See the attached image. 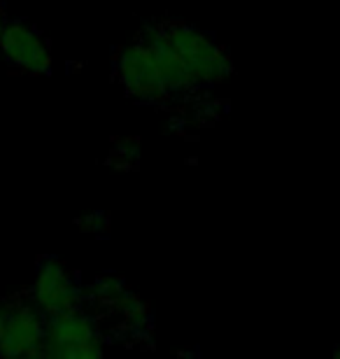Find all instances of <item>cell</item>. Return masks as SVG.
Wrapping results in <instances>:
<instances>
[{
	"label": "cell",
	"mask_w": 340,
	"mask_h": 359,
	"mask_svg": "<svg viewBox=\"0 0 340 359\" xmlns=\"http://www.w3.org/2000/svg\"><path fill=\"white\" fill-rule=\"evenodd\" d=\"M163 28L182 56L193 89L217 87L233 75V59L212 35L186 21H163Z\"/></svg>",
	"instance_id": "6da1fadb"
},
{
	"label": "cell",
	"mask_w": 340,
	"mask_h": 359,
	"mask_svg": "<svg viewBox=\"0 0 340 359\" xmlns=\"http://www.w3.org/2000/svg\"><path fill=\"white\" fill-rule=\"evenodd\" d=\"M105 355V339L98 318L77 311L49 315L42 357L47 359H98Z\"/></svg>",
	"instance_id": "7a4b0ae2"
},
{
	"label": "cell",
	"mask_w": 340,
	"mask_h": 359,
	"mask_svg": "<svg viewBox=\"0 0 340 359\" xmlns=\"http://www.w3.org/2000/svg\"><path fill=\"white\" fill-rule=\"evenodd\" d=\"M31 301L45 318L77 311L84 308L86 287L79 283L77 273L70 271L59 257H42L35 269Z\"/></svg>",
	"instance_id": "3957f363"
},
{
	"label": "cell",
	"mask_w": 340,
	"mask_h": 359,
	"mask_svg": "<svg viewBox=\"0 0 340 359\" xmlns=\"http://www.w3.org/2000/svg\"><path fill=\"white\" fill-rule=\"evenodd\" d=\"M114 75L128 96L140 103H163L170 98L161 70H158L151 49L137 38L121 47L114 59Z\"/></svg>",
	"instance_id": "277c9868"
},
{
	"label": "cell",
	"mask_w": 340,
	"mask_h": 359,
	"mask_svg": "<svg viewBox=\"0 0 340 359\" xmlns=\"http://www.w3.org/2000/svg\"><path fill=\"white\" fill-rule=\"evenodd\" d=\"M3 332L0 357H42L47 334V318L38 311L31 297L3 304Z\"/></svg>",
	"instance_id": "5b68a950"
},
{
	"label": "cell",
	"mask_w": 340,
	"mask_h": 359,
	"mask_svg": "<svg viewBox=\"0 0 340 359\" xmlns=\"http://www.w3.org/2000/svg\"><path fill=\"white\" fill-rule=\"evenodd\" d=\"M0 54L12 68L26 75H49L54 68L52 47L47 38L24 19L7 21L0 38Z\"/></svg>",
	"instance_id": "8992f818"
},
{
	"label": "cell",
	"mask_w": 340,
	"mask_h": 359,
	"mask_svg": "<svg viewBox=\"0 0 340 359\" xmlns=\"http://www.w3.org/2000/svg\"><path fill=\"white\" fill-rule=\"evenodd\" d=\"M137 38L151 49V56H154L156 66H158V70H161V77H163L165 87H168V91H170V96L172 93L193 91V84L189 80V73H186L182 56H179L175 45L170 42L168 33H165V28H163V21L144 24Z\"/></svg>",
	"instance_id": "52a82bcc"
},
{
	"label": "cell",
	"mask_w": 340,
	"mask_h": 359,
	"mask_svg": "<svg viewBox=\"0 0 340 359\" xmlns=\"http://www.w3.org/2000/svg\"><path fill=\"white\" fill-rule=\"evenodd\" d=\"M107 313L112 315H119L124 320V325L131 329V332L140 334V332H147L151 327V311H149V304L144 301L140 294H135L133 290H124V294L114 301L112 308Z\"/></svg>",
	"instance_id": "ba28073f"
},
{
	"label": "cell",
	"mask_w": 340,
	"mask_h": 359,
	"mask_svg": "<svg viewBox=\"0 0 340 359\" xmlns=\"http://www.w3.org/2000/svg\"><path fill=\"white\" fill-rule=\"evenodd\" d=\"M126 290V280L119 276H112V273H105V276H98L91 280V285H86V299L93 301L98 308L103 311H110L112 304L117 301Z\"/></svg>",
	"instance_id": "9c48e42d"
},
{
	"label": "cell",
	"mask_w": 340,
	"mask_h": 359,
	"mask_svg": "<svg viewBox=\"0 0 340 359\" xmlns=\"http://www.w3.org/2000/svg\"><path fill=\"white\" fill-rule=\"evenodd\" d=\"M107 163L114 166L117 170H133V168H137V163H140V140L126 138V140L114 142Z\"/></svg>",
	"instance_id": "30bf717a"
},
{
	"label": "cell",
	"mask_w": 340,
	"mask_h": 359,
	"mask_svg": "<svg viewBox=\"0 0 340 359\" xmlns=\"http://www.w3.org/2000/svg\"><path fill=\"white\" fill-rule=\"evenodd\" d=\"M77 229L82 233H89V236H107L110 233V219H107L105 212H89L84 217L75 219Z\"/></svg>",
	"instance_id": "8fae6325"
},
{
	"label": "cell",
	"mask_w": 340,
	"mask_h": 359,
	"mask_svg": "<svg viewBox=\"0 0 340 359\" xmlns=\"http://www.w3.org/2000/svg\"><path fill=\"white\" fill-rule=\"evenodd\" d=\"M5 26H7V17H5V12L0 10V38H3V31H5Z\"/></svg>",
	"instance_id": "7c38bea8"
},
{
	"label": "cell",
	"mask_w": 340,
	"mask_h": 359,
	"mask_svg": "<svg viewBox=\"0 0 340 359\" xmlns=\"http://www.w3.org/2000/svg\"><path fill=\"white\" fill-rule=\"evenodd\" d=\"M3 315H5V308L0 306V332H3Z\"/></svg>",
	"instance_id": "4fadbf2b"
},
{
	"label": "cell",
	"mask_w": 340,
	"mask_h": 359,
	"mask_svg": "<svg viewBox=\"0 0 340 359\" xmlns=\"http://www.w3.org/2000/svg\"><path fill=\"white\" fill-rule=\"evenodd\" d=\"M334 357H336V359H340V343L334 348Z\"/></svg>",
	"instance_id": "5bb4252c"
}]
</instances>
